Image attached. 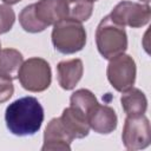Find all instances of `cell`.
<instances>
[{
    "label": "cell",
    "instance_id": "ac0fdd59",
    "mask_svg": "<svg viewBox=\"0 0 151 151\" xmlns=\"http://www.w3.org/2000/svg\"><path fill=\"white\" fill-rule=\"evenodd\" d=\"M15 21L14 11L8 5H0V34L8 32Z\"/></svg>",
    "mask_w": 151,
    "mask_h": 151
},
{
    "label": "cell",
    "instance_id": "2e32d148",
    "mask_svg": "<svg viewBox=\"0 0 151 151\" xmlns=\"http://www.w3.org/2000/svg\"><path fill=\"white\" fill-rule=\"evenodd\" d=\"M70 104H71L70 106L79 110L87 117L90 111L98 104V100L90 90L80 88L74 93H72L70 98Z\"/></svg>",
    "mask_w": 151,
    "mask_h": 151
},
{
    "label": "cell",
    "instance_id": "9a60e30c",
    "mask_svg": "<svg viewBox=\"0 0 151 151\" xmlns=\"http://www.w3.org/2000/svg\"><path fill=\"white\" fill-rule=\"evenodd\" d=\"M67 18L78 22L90 19L93 11V2L90 0H66Z\"/></svg>",
    "mask_w": 151,
    "mask_h": 151
},
{
    "label": "cell",
    "instance_id": "4fadbf2b",
    "mask_svg": "<svg viewBox=\"0 0 151 151\" xmlns=\"http://www.w3.org/2000/svg\"><path fill=\"white\" fill-rule=\"evenodd\" d=\"M120 103L123 106L124 112L129 117H137L145 113L147 109V100L139 88H129L124 92V94L120 98Z\"/></svg>",
    "mask_w": 151,
    "mask_h": 151
},
{
    "label": "cell",
    "instance_id": "e0dca14e",
    "mask_svg": "<svg viewBox=\"0 0 151 151\" xmlns=\"http://www.w3.org/2000/svg\"><path fill=\"white\" fill-rule=\"evenodd\" d=\"M19 22L21 25V27L29 33H38L44 31L47 26L41 22L34 12V4H31L28 6H26L19 14Z\"/></svg>",
    "mask_w": 151,
    "mask_h": 151
},
{
    "label": "cell",
    "instance_id": "7c38bea8",
    "mask_svg": "<svg viewBox=\"0 0 151 151\" xmlns=\"http://www.w3.org/2000/svg\"><path fill=\"white\" fill-rule=\"evenodd\" d=\"M60 119L74 139L84 138L88 134L90 125L87 122V117L79 110L70 106L63 111Z\"/></svg>",
    "mask_w": 151,
    "mask_h": 151
},
{
    "label": "cell",
    "instance_id": "3957f363",
    "mask_svg": "<svg viewBox=\"0 0 151 151\" xmlns=\"http://www.w3.org/2000/svg\"><path fill=\"white\" fill-rule=\"evenodd\" d=\"M52 42L57 51L64 54H72L83 50L86 44V31L81 22L63 19L54 24Z\"/></svg>",
    "mask_w": 151,
    "mask_h": 151
},
{
    "label": "cell",
    "instance_id": "52a82bcc",
    "mask_svg": "<svg viewBox=\"0 0 151 151\" xmlns=\"http://www.w3.org/2000/svg\"><path fill=\"white\" fill-rule=\"evenodd\" d=\"M110 18L123 27L130 26L132 28H138L149 22L151 9L147 4L143 5L132 1H122L112 9Z\"/></svg>",
    "mask_w": 151,
    "mask_h": 151
},
{
    "label": "cell",
    "instance_id": "7402d4cb",
    "mask_svg": "<svg viewBox=\"0 0 151 151\" xmlns=\"http://www.w3.org/2000/svg\"><path fill=\"white\" fill-rule=\"evenodd\" d=\"M90 1H92V2H93V1H97V0H90Z\"/></svg>",
    "mask_w": 151,
    "mask_h": 151
},
{
    "label": "cell",
    "instance_id": "30bf717a",
    "mask_svg": "<svg viewBox=\"0 0 151 151\" xmlns=\"http://www.w3.org/2000/svg\"><path fill=\"white\" fill-rule=\"evenodd\" d=\"M34 12L37 18L46 26L67 18L66 0H39L34 4Z\"/></svg>",
    "mask_w": 151,
    "mask_h": 151
},
{
    "label": "cell",
    "instance_id": "603a6c76",
    "mask_svg": "<svg viewBox=\"0 0 151 151\" xmlns=\"http://www.w3.org/2000/svg\"><path fill=\"white\" fill-rule=\"evenodd\" d=\"M0 47H1V44H0ZM0 51H1V50H0Z\"/></svg>",
    "mask_w": 151,
    "mask_h": 151
},
{
    "label": "cell",
    "instance_id": "9c48e42d",
    "mask_svg": "<svg viewBox=\"0 0 151 151\" xmlns=\"http://www.w3.org/2000/svg\"><path fill=\"white\" fill-rule=\"evenodd\" d=\"M87 122L91 129L101 134L111 133L117 127V114L114 110L107 105H100L99 103L90 111Z\"/></svg>",
    "mask_w": 151,
    "mask_h": 151
},
{
    "label": "cell",
    "instance_id": "8992f818",
    "mask_svg": "<svg viewBox=\"0 0 151 151\" xmlns=\"http://www.w3.org/2000/svg\"><path fill=\"white\" fill-rule=\"evenodd\" d=\"M124 146L127 150L145 149L151 143V127L149 119L142 114L137 117H126L122 133Z\"/></svg>",
    "mask_w": 151,
    "mask_h": 151
},
{
    "label": "cell",
    "instance_id": "5b68a950",
    "mask_svg": "<svg viewBox=\"0 0 151 151\" xmlns=\"http://www.w3.org/2000/svg\"><path fill=\"white\" fill-rule=\"evenodd\" d=\"M107 79L118 92L131 88L136 81V63L129 54H119L107 65Z\"/></svg>",
    "mask_w": 151,
    "mask_h": 151
},
{
    "label": "cell",
    "instance_id": "44dd1931",
    "mask_svg": "<svg viewBox=\"0 0 151 151\" xmlns=\"http://www.w3.org/2000/svg\"><path fill=\"white\" fill-rule=\"evenodd\" d=\"M140 1H143V2H145V4H149V2H150V0H140Z\"/></svg>",
    "mask_w": 151,
    "mask_h": 151
},
{
    "label": "cell",
    "instance_id": "ba28073f",
    "mask_svg": "<svg viewBox=\"0 0 151 151\" xmlns=\"http://www.w3.org/2000/svg\"><path fill=\"white\" fill-rule=\"evenodd\" d=\"M74 138L67 131L63 124L60 117L53 118L46 126L44 132V145L42 151H68L71 150V143Z\"/></svg>",
    "mask_w": 151,
    "mask_h": 151
},
{
    "label": "cell",
    "instance_id": "d6986e66",
    "mask_svg": "<svg viewBox=\"0 0 151 151\" xmlns=\"http://www.w3.org/2000/svg\"><path fill=\"white\" fill-rule=\"evenodd\" d=\"M14 92V86L12 79L0 76V103L7 101Z\"/></svg>",
    "mask_w": 151,
    "mask_h": 151
},
{
    "label": "cell",
    "instance_id": "8fae6325",
    "mask_svg": "<svg viewBox=\"0 0 151 151\" xmlns=\"http://www.w3.org/2000/svg\"><path fill=\"white\" fill-rule=\"evenodd\" d=\"M83 61L80 59H71L60 61L57 66L58 83L64 90H72L79 83L83 76Z\"/></svg>",
    "mask_w": 151,
    "mask_h": 151
},
{
    "label": "cell",
    "instance_id": "277c9868",
    "mask_svg": "<svg viewBox=\"0 0 151 151\" xmlns=\"http://www.w3.org/2000/svg\"><path fill=\"white\" fill-rule=\"evenodd\" d=\"M18 79L21 86L29 92H42L51 85V67L42 58H29L22 63Z\"/></svg>",
    "mask_w": 151,
    "mask_h": 151
},
{
    "label": "cell",
    "instance_id": "6da1fadb",
    "mask_svg": "<svg viewBox=\"0 0 151 151\" xmlns=\"http://www.w3.org/2000/svg\"><path fill=\"white\" fill-rule=\"evenodd\" d=\"M6 126L15 136L37 133L44 122V109L34 97H22L9 104L5 112Z\"/></svg>",
    "mask_w": 151,
    "mask_h": 151
},
{
    "label": "cell",
    "instance_id": "7a4b0ae2",
    "mask_svg": "<svg viewBox=\"0 0 151 151\" xmlns=\"http://www.w3.org/2000/svg\"><path fill=\"white\" fill-rule=\"evenodd\" d=\"M96 42L99 53L110 60L126 51L127 35L124 27L116 24L107 15L103 18L97 27Z\"/></svg>",
    "mask_w": 151,
    "mask_h": 151
},
{
    "label": "cell",
    "instance_id": "5bb4252c",
    "mask_svg": "<svg viewBox=\"0 0 151 151\" xmlns=\"http://www.w3.org/2000/svg\"><path fill=\"white\" fill-rule=\"evenodd\" d=\"M24 63L22 54L14 48H5L0 51V76L8 79L18 78L19 70Z\"/></svg>",
    "mask_w": 151,
    "mask_h": 151
},
{
    "label": "cell",
    "instance_id": "ffe728a7",
    "mask_svg": "<svg viewBox=\"0 0 151 151\" xmlns=\"http://www.w3.org/2000/svg\"><path fill=\"white\" fill-rule=\"evenodd\" d=\"M5 4H7V5H14V4H18L19 1H21V0H2Z\"/></svg>",
    "mask_w": 151,
    "mask_h": 151
}]
</instances>
